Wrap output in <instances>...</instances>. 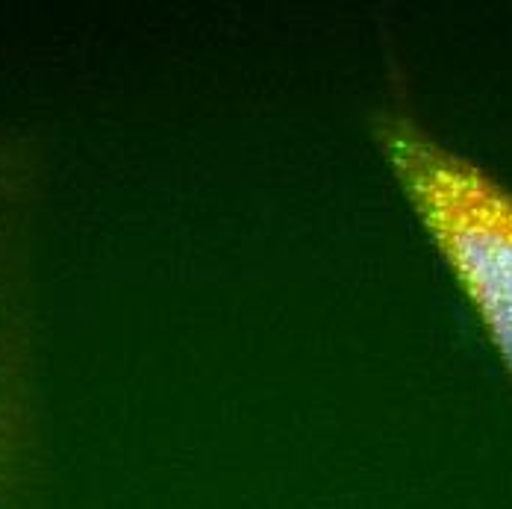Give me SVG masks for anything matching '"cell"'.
<instances>
[{"label":"cell","mask_w":512,"mask_h":509,"mask_svg":"<svg viewBox=\"0 0 512 509\" xmlns=\"http://www.w3.org/2000/svg\"><path fill=\"white\" fill-rule=\"evenodd\" d=\"M368 133L512 383V186L401 106Z\"/></svg>","instance_id":"6da1fadb"}]
</instances>
